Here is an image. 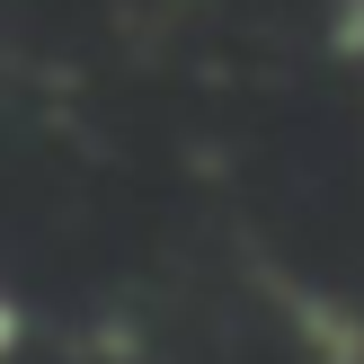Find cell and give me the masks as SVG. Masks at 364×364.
I'll use <instances>...</instances> for the list:
<instances>
[{"label":"cell","mask_w":364,"mask_h":364,"mask_svg":"<svg viewBox=\"0 0 364 364\" xmlns=\"http://www.w3.org/2000/svg\"><path fill=\"white\" fill-rule=\"evenodd\" d=\"M284 320H294V338L311 347V364H364V311L338 294H311V284H276Z\"/></svg>","instance_id":"6da1fadb"},{"label":"cell","mask_w":364,"mask_h":364,"mask_svg":"<svg viewBox=\"0 0 364 364\" xmlns=\"http://www.w3.org/2000/svg\"><path fill=\"white\" fill-rule=\"evenodd\" d=\"M329 45L347 53V63H364V0H338V18H329Z\"/></svg>","instance_id":"7a4b0ae2"},{"label":"cell","mask_w":364,"mask_h":364,"mask_svg":"<svg viewBox=\"0 0 364 364\" xmlns=\"http://www.w3.org/2000/svg\"><path fill=\"white\" fill-rule=\"evenodd\" d=\"M18 347H27V311H18V302H9V294H0V364H9Z\"/></svg>","instance_id":"3957f363"}]
</instances>
